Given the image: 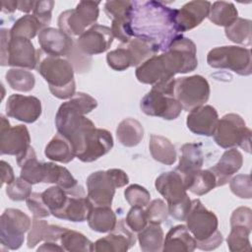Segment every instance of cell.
<instances>
[{
    "instance_id": "obj_10",
    "label": "cell",
    "mask_w": 252,
    "mask_h": 252,
    "mask_svg": "<svg viewBox=\"0 0 252 252\" xmlns=\"http://www.w3.org/2000/svg\"><path fill=\"white\" fill-rule=\"evenodd\" d=\"M99 2L80 1L76 8L66 10L58 17V28L68 35L80 36L98 19Z\"/></svg>"
},
{
    "instance_id": "obj_57",
    "label": "cell",
    "mask_w": 252,
    "mask_h": 252,
    "mask_svg": "<svg viewBox=\"0 0 252 252\" xmlns=\"http://www.w3.org/2000/svg\"><path fill=\"white\" fill-rule=\"evenodd\" d=\"M18 9V1L8 0L1 2V11L6 14H10L15 12Z\"/></svg>"
},
{
    "instance_id": "obj_13",
    "label": "cell",
    "mask_w": 252,
    "mask_h": 252,
    "mask_svg": "<svg viewBox=\"0 0 252 252\" xmlns=\"http://www.w3.org/2000/svg\"><path fill=\"white\" fill-rule=\"evenodd\" d=\"M0 126V154L19 157L31 147V136L25 125L11 127L6 117L1 114Z\"/></svg>"
},
{
    "instance_id": "obj_2",
    "label": "cell",
    "mask_w": 252,
    "mask_h": 252,
    "mask_svg": "<svg viewBox=\"0 0 252 252\" xmlns=\"http://www.w3.org/2000/svg\"><path fill=\"white\" fill-rule=\"evenodd\" d=\"M198 66L196 44L180 35L159 55H153L135 70L137 80L142 84L156 85L170 80L176 74L194 71Z\"/></svg>"
},
{
    "instance_id": "obj_29",
    "label": "cell",
    "mask_w": 252,
    "mask_h": 252,
    "mask_svg": "<svg viewBox=\"0 0 252 252\" xmlns=\"http://www.w3.org/2000/svg\"><path fill=\"white\" fill-rule=\"evenodd\" d=\"M87 220L93 230L100 233L111 231L117 222L116 215L109 206H94Z\"/></svg>"
},
{
    "instance_id": "obj_37",
    "label": "cell",
    "mask_w": 252,
    "mask_h": 252,
    "mask_svg": "<svg viewBox=\"0 0 252 252\" xmlns=\"http://www.w3.org/2000/svg\"><path fill=\"white\" fill-rule=\"evenodd\" d=\"M225 36L232 42L249 46L251 44V21L237 18L230 26L224 28Z\"/></svg>"
},
{
    "instance_id": "obj_24",
    "label": "cell",
    "mask_w": 252,
    "mask_h": 252,
    "mask_svg": "<svg viewBox=\"0 0 252 252\" xmlns=\"http://www.w3.org/2000/svg\"><path fill=\"white\" fill-rule=\"evenodd\" d=\"M196 249V240L184 224L172 226L163 239V252H192Z\"/></svg>"
},
{
    "instance_id": "obj_44",
    "label": "cell",
    "mask_w": 252,
    "mask_h": 252,
    "mask_svg": "<svg viewBox=\"0 0 252 252\" xmlns=\"http://www.w3.org/2000/svg\"><path fill=\"white\" fill-rule=\"evenodd\" d=\"M32 184L23 179L21 176L16 177L13 182L7 184L6 194L13 201L27 200L32 194Z\"/></svg>"
},
{
    "instance_id": "obj_25",
    "label": "cell",
    "mask_w": 252,
    "mask_h": 252,
    "mask_svg": "<svg viewBox=\"0 0 252 252\" xmlns=\"http://www.w3.org/2000/svg\"><path fill=\"white\" fill-rule=\"evenodd\" d=\"M204 163V155L202 145L197 143H187L180 148L179 163L176 171L185 177L202 168Z\"/></svg>"
},
{
    "instance_id": "obj_1",
    "label": "cell",
    "mask_w": 252,
    "mask_h": 252,
    "mask_svg": "<svg viewBox=\"0 0 252 252\" xmlns=\"http://www.w3.org/2000/svg\"><path fill=\"white\" fill-rule=\"evenodd\" d=\"M175 13L176 9L159 1H132L129 16L131 36L149 42L157 53L166 51L182 35L175 24Z\"/></svg>"
},
{
    "instance_id": "obj_38",
    "label": "cell",
    "mask_w": 252,
    "mask_h": 252,
    "mask_svg": "<svg viewBox=\"0 0 252 252\" xmlns=\"http://www.w3.org/2000/svg\"><path fill=\"white\" fill-rule=\"evenodd\" d=\"M124 45L126 46L129 52L132 67H138L147 59H149L157 53L156 49L152 44L136 37L131 38L128 42L124 43Z\"/></svg>"
},
{
    "instance_id": "obj_42",
    "label": "cell",
    "mask_w": 252,
    "mask_h": 252,
    "mask_svg": "<svg viewBox=\"0 0 252 252\" xmlns=\"http://www.w3.org/2000/svg\"><path fill=\"white\" fill-rule=\"evenodd\" d=\"M106 62L108 66L115 71H124L132 67L131 58L124 43L107 53Z\"/></svg>"
},
{
    "instance_id": "obj_45",
    "label": "cell",
    "mask_w": 252,
    "mask_h": 252,
    "mask_svg": "<svg viewBox=\"0 0 252 252\" xmlns=\"http://www.w3.org/2000/svg\"><path fill=\"white\" fill-rule=\"evenodd\" d=\"M229 187L231 192L241 198L250 199L252 197L251 177L249 174H237L229 179Z\"/></svg>"
},
{
    "instance_id": "obj_58",
    "label": "cell",
    "mask_w": 252,
    "mask_h": 252,
    "mask_svg": "<svg viewBox=\"0 0 252 252\" xmlns=\"http://www.w3.org/2000/svg\"><path fill=\"white\" fill-rule=\"evenodd\" d=\"M34 4H35V1H27V0L18 1V10L24 13H29L32 10H33Z\"/></svg>"
},
{
    "instance_id": "obj_15",
    "label": "cell",
    "mask_w": 252,
    "mask_h": 252,
    "mask_svg": "<svg viewBox=\"0 0 252 252\" xmlns=\"http://www.w3.org/2000/svg\"><path fill=\"white\" fill-rule=\"evenodd\" d=\"M86 183L87 195L94 206H111L117 187L108 169L91 173Z\"/></svg>"
},
{
    "instance_id": "obj_22",
    "label": "cell",
    "mask_w": 252,
    "mask_h": 252,
    "mask_svg": "<svg viewBox=\"0 0 252 252\" xmlns=\"http://www.w3.org/2000/svg\"><path fill=\"white\" fill-rule=\"evenodd\" d=\"M219 122L218 111L212 105H201L189 111L186 119L187 128L196 135L213 136Z\"/></svg>"
},
{
    "instance_id": "obj_53",
    "label": "cell",
    "mask_w": 252,
    "mask_h": 252,
    "mask_svg": "<svg viewBox=\"0 0 252 252\" xmlns=\"http://www.w3.org/2000/svg\"><path fill=\"white\" fill-rule=\"evenodd\" d=\"M10 40H11L10 30L2 29L1 30V65L2 66H6Z\"/></svg>"
},
{
    "instance_id": "obj_7",
    "label": "cell",
    "mask_w": 252,
    "mask_h": 252,
    "mask_svg": "<svg viewBox=\"0 0 252 252\" xmlns=\"http://www.w3.org/2000/svg\"><path fill=\"white\" fill-rule=\"evenodd\" d=\"M75 156L83 162H92L106 155L113 147L109 131L92 125L84 129L72 142Z\"/></svg>"
},
{
    "instance_id": "obj_47",
    "label": "cell",
    "mask_w": 252,
    "mask_h": 252,
    "mask_svg": "<svg viewBox=\"0 0 252 252\" xmlns=\"http://www.w3.org/2000/svg\"><path fill=\"white\" fill-rule=\"evenodd\" d=\"M132 1H106L104 3V13L112 21L115 19L127 18L130 15Z\"/></svg>"
},
{
    "instance_id": "obj_12",
    "label": "cell",
    "mask_w": 252,
    "mask_h": 252,
    "mask_svg": "<svg viewBox=\"0 0 252 252\" xmlns=\"http://www.w3.org/2000/svg\"><path fill=\"white\" fill-rule=\"evenodd\" d=\"M32 220L19 209H6L0 218V242L10 250L19 249L25 241V233L30 230Z\"/></svg>"
},
{
    "instance_id": "obj_6",
    "label": "cell",
    "mask_w": 252,
    "mask_h": 252,
    "mask_svg": "<svg viewBox=\"0 0 252 252\" xmlns=\"http://www.w3.org/2000/svg\"><path fill=\"white\" fill-rule=\"evenodd\" d=\"M155 186L167 202L168 215L177 220H185L191 207V200L181 174L176 170L162 172L157 177Z\"/></svg>"
},
{
    "instance_id": "obj_49",
    "label": "cell",
    "mask_w": 252,
    "mask_h": 252,
    "mask_svg": "<svg viewBox=\"0 0 252 252\" xmlns=\"http://www.w3.org/2000/svg\"><path fill=\"white\" fill-rule=\"evenodd\" d=\"M48 222L46 220L33 218L32 220V226L29 230L27 244L29 248H33L39 242L44 240V235L46 228L48 226Z\"/></svg>"
},
{
    "instance_id": "obj_54",
    "label": "cell",
    "mask_w": 252,
    "mask_h": 252,
    "mask_svg": "<svg viewBox=\"0 0 252 252\" xmlns=\"http://www.w3.org/2000/svg\"><path fill=\"white\" fill-rule=\"evenodd\" d=\"M66 227H62L59 225H55V224H48L46 231H45V235H44V240L43 241H60L61 235L63 234V232L66 230Z\"/></svg>"
},
{
    "instance_id": "obj_5",
    "label": "cell",
    "mask_w": 252,
    "mask_h": 252,
    "mask_svg": "<svg viewBox=\"0 0 252 252\" xmlns=\"http://www.w3.org/2000/svg\"><path fill=\"white\" fill-rule=\"evenodd\" d=\"M174 83L175 79L172 78L154 85L141 99V110L149 116L165 120L176 119L181 113L182 106L174 96Z\"/></svg>"
},
{
    "instance_id": "obj_27",
    "label": "cell",
    "mask_w": 252,
    "mask_h": 252,
    "mask_svg": "<svg viewBox=\"0 0 252 252\" xmlns=\"http://www.w3.org/2000/svg\"><path fill=\"white\" fill-rule=\"evenodd\" d=\"M44 155L48 159L61 163H68L76 158L72 144L60 133H57L46 145Z\"/></svg>"
},
{
    "instance_id": "obj_52",
    "label": "cell",
    "mask_w": 252,
    "mask_h": 252,
    "mask_svg": "<svg viewBox=\"0 0 252 252\" xmlns=\"http://www.w3.org/2000/svg\"><path fill=\"white\" fill-rule=\"evenodd\" d=\"M245 226L252 230V211L248 207L236 208L230 217V226Z\"/></svg>"
},
{
    "instance_id": "obj_33",
    "label": "cell",
    "mask_w": 252,
    "mask_h": 252,
    "mask_svg": "<svg viewBox=\"0 0 252 252\" xmlns=\"http://www.w3.org/2000/svg\"><path fill=\"white\" fill-rule=\"evenodd\" d=\"M44 163V177L43 183H53L59 187L68 190L78 185L77 180L70 173V171L61 165L54 162Z\"/></svg>"
},
{
    "instance_id": "obj_28",
    "label": "cell",
    "mask_w": 252,
    "mask_h": 252,
    "mask_svg": "<svg viewBox=\"0 0 252 252\" xmlns=\"http://www.w3.org/2000/svg\"><path fill=\"white\" fill-rule=\"evenodd\" d=\"M149 150L152 158L165 165H171L176 161V151L173 144L165 137L152 134L149 142Z\"/></svg>"
},
{
    "instance_id": "obj_35",
    "label": "cell",
    "mask_w": 252,
    "mask_h": 252,
    "mask_svg": "<svg viewBox=\"0 0 252 252\" xmlns=\"http://www.w3.org/2000/svg\"><path fill=\"white\" fill-rule=\"evenodd\" d=\"M60 244L69 252H92L94 244L83 233L72 229H66L60 238Z\"/></svg>"
},
{
    "instance_id": "obj_14",
    "label": "cell",
    "mask_w": 252,
    "mask_h": 252,
    "mask_svg": "<svg viewBox=\"0 0 252 252\" xmlns=\"http://www.w3.org/2000/svg\"><path fill=\"white\" fill-rule=\"evenodd\" d=\"M113 38L110 28L95 24L77 38L76 45L81 53L92 56L105 52L111 46Z\"/></svg>"
},
{
    "instance_id": "obj_34",
    "label": "cell",
    "mask_w": 252,
    "mask_h": 252,
    "mask_svg": "<svg viewBox=\"0 0 252 252\" xmlns=\"http://www.w3.org/2000/svg\"><path fill=\"white\" fill-rule=\"evenodd\" d=\"M238 18V11L233 3L216 1L211 5L208 19L219 27H228Z\"/></svg>"
},
{
    "instance_id": "obj_36",
    "label": "cell",
    "mask_w": 252,
    "mask_h": 252,
    "mask_svg": "<svg viewBox=\"0 0 252 252\" xmlns=\"http://www.w3.org/2000/svg\"><path fill=\"white\" fill-rule=\"evenodd\" d=\"M5 79L11 89L18 92H31L35 85L34 75L23 68L9 69L5 75Z\"/></svg>"
},
{
    "instance_id": "obj_41",
    "label": "cell",
    "mask_w": 252,
    "mask_h": 252,
    "mask_svg": "<svg viewBox=\"0 0 252 252\" xmlns=\"http://www.w3.org/2000/svg\"><path fill=\"white\" fill-rule=\"evenodd\" d=\"M41 195L45 205L50 211V214L54 217L63 209L68 198L67 190L59 187L58 185L47 188L41 193Z\"/></svg>"
},
{
    "instance_id": "obj_19",
    "label": "cell",
    "mask_w": 252,
    "mask_h": 252,
    "mask_svg": "<svg viewBox=\"0 0 252 252\" xmlns=\"http://www.w3.org/2000/svg\"><path fill=\"white\" fill-rule=\"evenodd\" d=\"M38 57L39 52L35 50L31 39L11 36L6 66L32 70L38 63Z\"/></svg>"
},
{
    "instance_id": "obj_48",
    "label": "cell",
    "mask_w": 252,
    "mask_h": 252,
    "mask_svg": "<svg viewBox=\"0 0 252 252\" xmlns=\"http://www.w3.org/2000/svg\"><path fill=\"white\" fill-rule=\"evenodd\" d=\"M125 222L132 231H141L149 222L146 211L141 207H132L126 216Z\"/></svg>"
},
{
    "instance_id": "obj_21",
    "label": "cell",
    "mask_w": 252,
    "mask_h": 252,
    "mask_svg": "<svg viewBox=\"0 0 252 252\" xmlns=\"http://www.w3.org/2000/svg\"><path fill=\"white\" fill-rule=\"evenodd\" d=\"M212 3L209 1H190L184 4L180 9H176L175 24L178 32L190 31L198 27L206 18H208Z\"/></svg>"
},
{
    "instance_id": "obj_56",
    "label": "cell",
    "mask_w": 252,
    "mask_h": 252,
    "mask_svg": "<svg viewBox=\"0 0 252 252\" xmlns=\"http://www.w3.org/2000/svg\"><path fill=\"white\" fill-rule=\"evenodd\" d=\"M37 251H65L61 244H57L54 241H44L41 246L37 248Z\"/></svg>"
},
{
    "instance_id": "obj_39",
    "label": "cell",
    "mask_w": 252,
    "mask_h": 252,
    "mask_svg": "<svg viewBox=\"0 0 252 252\" xmlns=\"http://www.w3.org/2000/svg\"><path fill=\"white\" fill-rule=\"evenodd\" d=\"M42 30L38 20L33 15H26L18 19L10 30L12 37H25L32 39Z\"/></svg>"
},
{
    "instance_id": "obj_26",
    "label": "cell",
    "mask_w": 252,
    "mask_h": 252,
    "mask_svg": "<svg viewBox=\"0 0 252 252\" xmlns=\"http://www.w3.org/2000/svg\"><path fill=\"white\" fill-rule=\"evenodd\" d=\"M17 163L21 167L20 176L23 179L32 185L43 182L44 163L37 160L32 147H30L25 154L17 157Z\"/></svg>"
},
{
    "instance_id": "obj_31",
    "label": "cell",
    "mask_w": 252,
    "mask_h": 252,
    "mask_svg": "<svg viewBox=\"0 0 252 252\" xmlns=\"http://www.w3.org/2000/svg\"><path fill=\"white\" fill-rule=\"evenodd\" d=\"M137 239L143 252H158L162 250L164 234L159 223L148 222V224L138 232Z\"/></svg>"
},
{
    "instance_id": "obj_17",
    "label": "cell",
    "mask_w": 252,
    "mask_h": 252,
    "mask_svg": "<svg viewBox=\"0 0 252 252\" xmlns=\"http://www.w3.org/2000/svg\"><path fill=\"white\" fill-rule=\"evenodd\" d=\"M137 237L125 222L119 220L115 227L109 233L97 239L94 244V251L97 252H126L136 243Z\"/></svg>"
},
{
    "instance_id": "obj_4",
    "label": "cell",
    "mask_w": 252,
    "mask_h": 252,
    "mask_svg": "<svg viewBox=\"0 0 252 252\" xmlns=\"http://www.w3.org/2000/svg\"><path fill=\"white\" fill-rule=\"evenodd\" d=\"M37 71L47 82L50 93L59 99L71 98L76 94L74 67L70 61L61 57L46 55L39 51Z\"/></svg>"
},
{
    "instance_id": "obj_32",
    "label": "cell",
    "mask_w": 252,
    "mask_h": 252,
    "mask_svg": "<svg viewBox=\"0 0 252 252\" xmlns=\"http://www.w3.org/2000/svg\"><path fill=\"white\" fill-rule=\"evenodd\" d=\"M116 136L121 145L132 148L137 146L144 138L142 124L134 118L123 119L116 128Z\"/></svg>"
},
{
    "instance_id": "obj_40",
    "label": "cell",
    "mask_w": 252,
    "mask_h": 252,
    "mask_svg": "<svg viewBox=\"0 0 252 252\" xmlns=\"http://www.w3.org/2000/svg\"><path fill=\"white\" fill-rule=\"evenodd\" d=\"M251 233V229L235 225L231 226V230L228 233L226 238L227 247L231 252H243L251 250V243L249 240V235Z\"/></svg>"
},
{
    "instance_id": "obj_30",
    "label": "cell",
    "mask_w": 252,
    "mask_h": 252,
    "mask_svg": "<svg viewBox=\"0 0 252 252\" xmlns=\"http://www.w3.org/2000/svg\"><path fill=\"white\" fill-rule=\"evenodd\" d=\"M186 189L197 196L209 193L217 187V179L215 174L209 169H199L185 177H183Z\"/></svg>"
},
{
    "instance_id": "obj_55",
    "label": "cell",
    "mask_w": 252,
    "mask_h": 252,
    "mask_svg": "<svg viewBox=\"0 0 252 252\" xmlns=\"http://www.w3.org/2000/svg\"><path fill=\"white\" fill-rule=\"evenodd\" d=\"M1 171H2V183H1V185L5 184V183L10 184L11 182H13L15 180V175H14L13 168L5 160H1Z\"/></svg>"
},
{
    "instance_id": "obj_50",
    "label": "cell",
    "mask_w": 252,
    "mask_h": 252,
    "mask_svg": "<svg viewBox=\"0 0 252 252\" xmlns=\"http://www.w3.org/2000/svg\"><path fill=\"white\" fill-rule=\"evenodd\" d=\"M27 206L29 210L32 212L33 218L36 219H43L46 217H49L50 211L45 205L41 193L38 192H32L30 197L26 200Z\"/></svg>"
},
{
    "instance_id": "obj_3",
    "label": "cell",
    "mask_w": 252,
    "mask_h": 252,
    "mask_svg": "<svg viewBox=\"0 0 252 252\" xmlns=\"http://www.w3.org/2000/svg\"><path fill=\"white\" fill-rule=\"evenodd\" d=\"M185 220L187 228L196 240V248L211 251L221 244L223 238L218 230V218L199 199L191 201V207Z\"/></svg>"
},
{
    "instance_id": "obj_16",
    "label": "cell",
    "mask_w": 252,
    "mask_h": 252,
    "mask_svg": "<svg viewBox=\"0 0 252 252\" xmlns=\"http://www.w3.org/2000/svg\"><path fill=\"white\" fill-rule=\"evenodd\" d=\"M68 198L63 209L55 218L70 220L73 222H82L87 220L94 205L81 185H77L67 190Z\"/></svg>"
},
{
    "instance_id": "obj_8",
    "label": "cell",
    "mask_w": 252,
    "mask_h": 252,
    "mask_svg": "<svg viewBox=\"0 0 252 252\" xmlns=\"http://www.w3.org/2000/svg\"><path fill=\"white\" fill-rule=\"evenodd\" d=\"M213 136L220 148L240 147L247 153L251 152V130L246 126L244 119L236 113H227L219 119Z\"/></svg>"
},
{
    "instance_id": "obj_18",
    "label": "cell",
    "mask_w": 252,
    "mask_h": 252,
    "mask_svg": "<svg viewBox=\"0 0 252 252\" xmlns=\"http://www.w3.org/2000/svg\"><path fill=\"white\" fill-rule=\"evenodd\" d=\"M41 101L32 95L11 94L6 102V114L25 123H33L41 115Z\"/></svg>"
},
{
    "instance_id": "obj_23",
    "label": "cell",
    "mask_w": 252,
    "mask_h": 252,
    "mask_svg": "<svg viewBox=\"0 0 252 252\" xmlns=\"http://www.w3.org/2000/svg\"><path fill=\"white\" fill-rule=\"evenodd\" d=\"M243 164V157L235 148L226 150L219 161L210 167L217 179V187L223 186L228 183L230 177L236 173Z\"/></svg>"
},
{
    "instance_id": "obj_9",
    "label": "cell",
    "mask_w": 252,
    "mask_h": 252,
    "mask_svg": "<svg viewBox=\"0 0 252 252\" xmlns=\"http://www.w3.org/2000/svg\"><path fill=\"white\" fill-rule=\"evenodd\" d=\"M207 63L216 69H228L241 76L252 73V56L249 48L224 45L211 49L207 55Z\"/></svg>"
},
{
    "instance_id": "obj_43",
    "label": "cell",
    "mask_w": 252,
    "mask_h": 252,
    "mask_svg": "<svg viewBox=\"0 0 252 252\" xmlns=\"http://www.w3.org/2000/svg\"><path fill=\"white\" fill-rule=\"evenodd\" d=\"M126 201L131 207H147L151 201L150 192L139 184H132L128 186L124 191Z\"/></svg>"
},
{
    "instance_id": "obj_11",
    "label": "cell",
    "mask_w": 252,
    "mask_h": 252,
    "mask_svg": "<svg viewBox=\"0 0 252 252\" xmlns=\"http://www.w3.org/2000/svg\"><path fill=\"white\" fill-rule=\"evenodd\" d=\"M210 85L201 75L175 79L174 96L186 111L204 105L210 97Z\"/></svg>"
},
{
    "instance_id": "obj_46",
    "label": "cell",
    "mask_w": 252,
    "mask_h": 252,
    "mask_svg": "<svg viewBox=\"0 0 252 252\" xmlns=\"http://www.w3.org/2000/svg\"><path fill=\"white\" fill-rule=\"evenodd\" d=\"M146 215L149 222L161 223L168 216L167 204L161 199H155L147 205Z\"/></svg>"
},
{
    "instance_id": "obj_51",
    "label": "cell",
    "mask_w": 252,
    "mask_h": 252,
    "mask_svg": "<svg viewBox=\"0 0 252 252\" xmlns=\"http://www.w3.org/2000/svg\"><path fill=\"white\" fill-rule=\"evenodd\" d=\"M54 6V1L45 0V1H35L32 15L38 20L42 29L47 28L51 22V14Z\"/></svg>"
},
{
    "instance_id": "obj_20",
    "label": "cell",
    "mask_w": 252,
    "mask_h": 252,
    "mask_svg": "<svg viewBox=\"0 0 252 252\" xmlns=\"http://www.w3.org/2000/svg\"><path fill=\"white\" fill-rule=\"evenodd\" d=\"M38 43L41 51L46 55L61 57L70 54L74 41L73 38L55 28H44L38 32Z\"/></svg>"
}]
</instances>
